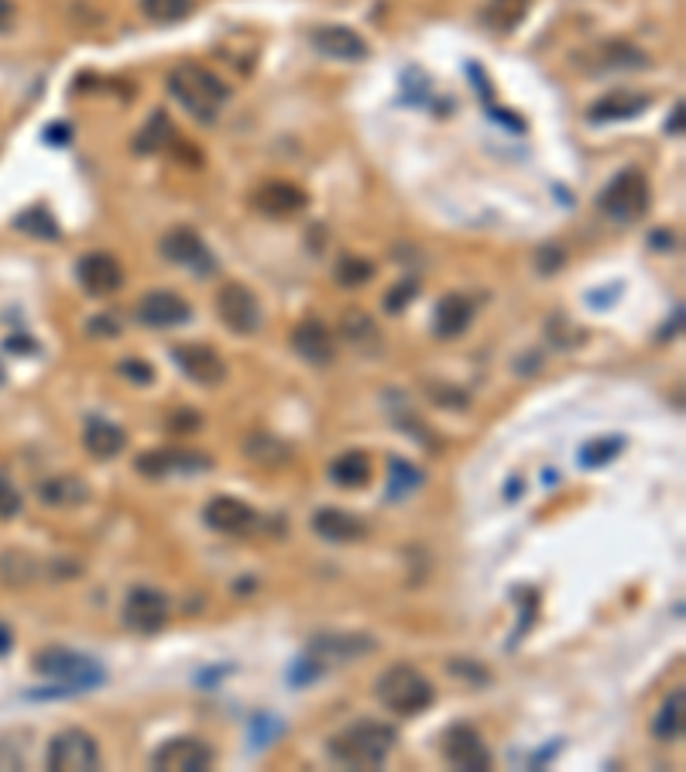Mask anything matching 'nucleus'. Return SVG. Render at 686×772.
I'll use <instances>...</instances> for the list:
<instances>
[{
  "instance_id": "1",
  "label": "nucleus",
  "mask_w": 686,
  "mask_h": 772,
  "mask_svg": "<svg viewBox=\"0 0 686 772\" xmlns=\"http://www.w3.org/2000/svg\"><path fill=\"white\" fill-rule=\"evenodd\" d=\"M169 97L192 117L199 120V125H213V120L220 117L223 103L230 100V87L223 83V79L217 72H210L207 66L199 62H179L169 79Z\"/></svg>"
},
{
  "instance_id": "2",
  "label": "nucleus",
  "mask_w": 686,
  "mask_h": 772,
  "mask_svg": "<svg viewBox=\"0 0 686 772\" xmlns=\"http://www.w3.org/2000/svg\"><path fill=\"white\" fill-rule=\"evenodd\" d=\"M398 735L385 721H354L327 742V752L337 765L347 769H381L395 749Z\"/></svg>"
},
{
  "instance_id": "3",
  "label": "nucleus",
  "mask_w": 686,
  "mask_h": 772,
  "mask_svg": "<svg viewBox=\"0 0 686 772\" xmlns=\"http://www.w3.org/2000/svg\"><path fill=\"white\" fill-rule=\"evenodd\" d=\"M375 697L385 711L398 717H416L436 704V686L426 673H419L409 663H395L388 666L378 683H375Z\"/></svg>"
},
{
  "instance_id": "4",
  "label": "nucleus",
  "mask_w": 686,
  "mask_h": 772,
  "mask_svg": "<svg viewBox=\"0 0 686 772\" xmlns=\"http://www.w3.org/2000/svg\"><path fill=\"white\" fill-rule=\"evenodd\" d=\"M34 673H42L49 680L59 683L56 694H83V690H93L103 683V670L97 660H90L87 653H76V649H42L34 656Z\"/></svg>"
},
{
  "instance_id": "5",
  "label": "nucleus",
  "mask_w": 686,
  "mask_h": 772,
  "mask_svg": "<svg viewBox=\"0 0 686 772\" xmlns=\"http://www.w3.org/2000/svg\"><path fill=\"white\" fill-rule=\"evenodd\" d=\"M653 207V186L642 169L618 172L597 196V210L615 224H635Z\"/></svg>"
},
{
  "instance_id": "6",
  "label": "nucleus",
  "mask_w": 686,
  "mask_h": 772,
  "mask_svg": "<svg viewBox=\"0 0 686 772\" xmlns=\"http://www.w3.org/2000/svg\"><path fill=\"white\" fill-rule=\"evenodd\" d=\"M46 765L52 772H93V769H100V745L90 731L66 728L49 742Z\"/></svg>"
},
{
  "instance_id": "7",
  "label": "nucleus",
  "mask_w": 686,
  "mask_h": 772,
  "mask_svg": "<svg viewBox=\"0 0 686 772\" xmlns=\"http://www.w3.org/2000/svg\"><path fill=\"white\" fill-rule=\"evenodd\" d=\"M217 316L237 337H255L261 330V319H265L258 296L248 286H240V281H227V286L217 293Z\"/></svg>"
},
{
  "instance_id": "8",
  "label": "nucleus",
  "mask_w": 686,
  "mask_h": 772,
  "mask_svg": "<svg viewBox=\"0 0 686 772\" xmlns=\"http://www.w3.org/2000/svg\"><path fill=\"white\" fill-rule=\"evenodd\" d=\"M169 615H172V604L169 597L161 594L158 587H131L128 597H125V612H120V618H125V625L138 635H155L169 625Z\"/></svg>"
},
{
  "instance_id": "9",
  "label": "nucleus",
  "mask_w": 686,
  "mask_h": 772,
  "mask_svg": "<svg viewBox=\"0 0 686 772\" xmlns=\"http://www.w3.org/2000/svg\"><path fill=\"white\" fill-rule=\"evenodd\" d=\"M158 251H161V258H166V261H172L179 268H189L196 275L217 271V258L207 248V240L199 237L196 230H189V227H172L166 237L158 240Z\"/></svg>"
},
{
  "instance_id": "10",
  "label": "nucleus",
  "mask_w": 686,
  "mask_h": 772,
  "mask_svg": "<svg viewBox=\"0 0 686 772\" xmlns=\"http://www.w3.org/2000/svg\"><path fill=\"white\" fill-rule=\"evenodd\" d=\"M151 765L158 772H207L213 765V749L203 739L179 735L155 749Z\"/></svg>"
},
{
  "instance_id": "11",
  "label": "nucleus",
  "mask_w": 686,
  "mask_h": 772,
  "mask_svg": "<svg viewBox=\"0 0 686 772\" xmlns=\"http://www.w3.org/2000/svg\"><path fill=\"white\" fill-rule=\"evenodd\" d=\"M443 759H447V765H454L460 772L491 769V752H488V745H484L480 731L470 728V724L447 728V735H443Z\"/></svg>"
},
{
  "instance_id": "12",
  "label": "nucleus",
  "mask_w": 686,
  "mask_h": 772,
  "mask_svg": "<svg viewBox=\"0 0 686 772\" xmlns=\"http://www.w3.org/2000/svg\"><path fill=\"white\" fill-rule=\"evenodd\" d=\"M375 653V639L360 632H319L309 642V660L322 670L327 663H354L360 656Z\"/></svg>"
},
{
  "instance_id": "13",
  "label": "nucleus",
  "mask_w": 686,
  "mask_h": 772,
  "mask_svg": "<svg viewBox=\"0 0 686 772\" xmlns=\"http://www.w3.org/2000/svg\"><path fill=\"white\" fill-rule=\"evenodd\" d=\"M203 522L210 525L213 533H220V536H237V540L258 533V525H261L258 512H255L248 502L230 498V495L210 498V505L203 508Z\"/></svg>"
},
{
  "instance_id": "14",
  "label": "nucleus",
  "mask_w": 686,
  "mask_h": 772,
  "mask_svg": "<svg viewBox=\"0 0 686 772\" xmlns=\"http://www.w3.org/2000/svg\"><path fill=\"white\" fill-rule=\"evenodd\" d=\"M312 49L330 62H365L371 56L368 42L347 24H319L309 34Z\"/></svg>"
},
{
  "instance_id": "15",
  "label": "nucleus",
  "mask_w": 686,
  "mask_h": 772,
  "mask_svg": "<svg viewBox=\"0 0 686 772\" xmlns=\"http://www.w3.org/2000/svg\"><path fill=\"white\" fill-rule=\"evenodd\" d=\"M76 281L83 286L87 296H113L120 286H125V265H120L113 255L107 251H93V255H83L76 261Z\"/></svg>"
},
{
  "instance_id": "16",
  "label": "nucleus",
  "mask_w": 686,
  "mask_h": 772,
  "mask_svg": "<svg viewBox=\"0 0 686 772\" xmlns=\"http://www.w3.org/2000/svg\"><path fill=\"white\" fill-rule=\"evenodd\" d=\"M172 360H176V368L196 385L213 388L227 378V364H223L220 350H213L210 344H179V347H172Z\"/></svg>"
},
{
  "instance_id": "17",
  "label": "nucleus",
  "mask_w": 686,
  "mask_h": 772,
  "mask_svg": "<svg viewBox=\"0 0 686 772\" xmlns=\"http://www.w3.org/2000/svg\"><path fill=\"white\" fill-rule=\"evenodd\" d=\"M306 202H309V196L289 179H268L251 192V207L261 217H271V220H286V217L302 214Z\"/></svg>"
},
{
  "instance_id": "18",
  "label": "nucleus",
  "mask_w": 686,
  "mask_h": 772,
  "mask_svg": "<svg viewBox=\"0 0 686 772\" xmlns=\"http://www.w3.org/2000/svg\"><path fill=\"white\" fill-rule=\"evenodd\" d=\"M138 323L148 330H172V327H182V323H189L192 316V306L179 296V293H169V289H158V293H148L141 303H138Z\"/></svg>"
},
{
  "instance_id": "19",
  "label": "nucleus",
  "mask_w": 686,
  "mask_h": 772,
  "mask_svg": "<svg viewBox=\"0 0 686 772\" xmlns=\"http://www.w3.org/2000/svg\"><path fill=\"white\" fill-rule=\"evenodd\" d=\"M292 350L309 364V368H330L337 360V340L322 319H302L292 330Z\"/></svg>"
},
{
  "instance_id": "20",
  "label": "nucleus",
  "mask_w": 686,
  "mask_h": 772,
  "mask_svg": "<svg viewBox=\"0 0 686 772\" xmlns=\"http://www.w3.org/2000/svg\"><path fill=\"white\" fill-rule=\"evenodd\" d=\"M210 457L196 451H148L135 461L138 474L145 477H169V474H203L210 471Z\"/></svg>"
},
{
  "instance_id": "21",
  "label": "nucleus",
  "mask_w": 686,
  "mask_h": 772,
  "mask_svg": "<svg viewBox=\"0 0 686 772\" xmlns=\"http://www.w3.org/2000/svg\"><path fill=\"white\" fill-rule=\"evenodd\" d=\"M312 533L327 543H360L368 536V522L344 508H319L312 515Z\"/></svg>"
},
{
  "instance_id": "22",
  "label": "nucleus",
  "mask_w": 686,
  "mask_h": 772,
  "mask_svg": "<svg viewBox=\"0 0 686 772\" xmlns=\"http://www.w3.org/2000/svg\"><path fill=\"white\" fill-rule=\"evenodd\" d=\"M470 319H474V303L467 296H443L433 309V334L439 340H457L467 334L470 327Z\"/></svg>"
},
{
  "instance_id": "23",
  "label": "nucleus",
  "mask_w": 686,
  "mask_h": 772,
  "mask_svg": "<svg viewBox=\"0 0 686 772\" xmlns=\"http://www.w3.org/2000/svg\"><path fill=\"white\" fill-rule=\"evenodd\" d=\"M649 103H653L649 93L618 90V93L600 97V100L587 110V120H594V125H612V120H632V117H638Z\"/></svg>"
},
{
  "instance_id": "24",
  "label": "nucleus",
  "mask_w": 686,
  "mask_h": 772,
  "mask_svg": "<svg viewBox=\"0 0 686 772\" xmlns=\"http://www.w3.org/2000/svg\"><path fill=\"white\" fill-rule=\"evenodd\" d=\"M683 728H686V690L676 686L653 717V739L663 745H673L683 739Z\"/></svg>"
},
{
  "instance_id": "25",
  "label": "nucleus",
  "mask_w": 686,
  "mask_h": 772,
  "mask_svg": "<svg viewBox=\"0 0 686 772\" xmlns=\"http://www.w3.org/2000/svg\"><path fill=\"white\" fill-rule=\"evenodd\" d=\"M38 498H42L46 505H52V508H76V505L90 502V484L83 477H76V474H62V477L38 484Z\"/></svg>"
},
{
  "instance_id": "26",
  "label": "nucleus",
  "mask_w": 686,
  "mask_h": 772,
  "mask_svg": "<svg viewBox=\"0 0 686 772\" xmlns=\"http://www.w3.org/2000/svg\"><path fill=\"white\" fill-rule=\"evenodd\" d=\"M533 0H488L480 11V21L495 34H511L521 21H526Z\"/></svg>"
},
{
  "instance_id": "27",
  "label": "nucleus",
  "mask_w": 686,
  "mask_h": 772,
  "mask_svg": "<svg viewBox=\"0 0 686 772\" xmlns=\"http://www.w3.org/2000/svg\"><path fill=\"white\" fill-rule=\"evenodd\" d=\"M330 481L337 487H347V492H354V487H365L371 481V457L365 451H347L340 454L334 464H330Z\"/></svg>"
},
{
  "instance_id": "28",
  "label": "nucleus",
  "mask_w": 686,
  "mask_h": 772,
  "mask_svg": "<svg viewBox=\"0 0 686 772\" xmlns=\"http://www.w3.org/2000/svg\"><path fill=\"white\" fill-rule=\"evenodd\" d=\"M125 443H128V436L120 426H113L107 419H90L87 423V451L97 461H113L120 451H125Z\"/></svg>"
},
{
  "instance_id": "29",
  "label": "nucleus",
  "mask_w": 686,
  "mask_h": 772,
  "mask_svg": "<svg viewBox=\"0 0 686 772\" xmlns=\"http://www.w3.org/2000/svg\"><path fill=\"white\" fill-rule=\"evenodd\" d=\"M245 457L258 467H281L292 457V446L271 433H255L245 439Z\"/></svg>"
},
{
  "instance_id": "30",
  "label": "nucleus",
  "mask_w": 686,
  "mask_h": 772,
  "mask_svg": "<svg viewBox=\"0 0 686 772\" xmlns=\"http://www.w3.org/2000/svg\"><path fill=\"white\" fill-rule=\"evenodd\" d=\"M176 138H179V135H176V128H172L169 113H166V110H155V113L148 117V125H145V128L138 131V138H135V151H138V155L166 151Z\"/></svg>"
},
{
  "instance_id": "31",
  "label": "nucleus",
  "mask_w": 686,
  "mask_h": 772,
  "mask_svg": "<svg viewBox=\"0 0 686 772\" xmlns=\"http://www.w3.org/2000/svg\"><path fill=\"white\" fill-rule=\"evenodd\" d=\"M649 66V56L628 42H604L594 52V69H642Z\"/></svg>"
},
{
  "instance_id": "32",
  "label": "nucleus",
  "mask_w": 686,
  "mask_h": 772,
  "mask_svg": "<svg viewBox=\"0 0 686 772\" xmlns=\"http://www.w3.org/2000/svg\"><path fill=\"white\" fill-rule=\"evenodd\" d=\"M42 571H46V566L38 563L34 556H28L24 550H4V553H0V577H4V584H28Z\"/></svg>"
},
{
  "instance_id": "33",
  "label": "nucleus",
  "mask_w": 686,
  "mask_h": 772,
  "mask_svg": "<svg viewBox=\"0 0 686 772\" xmlns=\"http://www.w3.org/2000/svg\"><path fill=\"white\" fill-rule=\"evenodd\" d=\"M14 227L28 237H38V240H59V224L56 217L46 210V207H28L14 217Z\"/></svg>"
},
{
  "instance_id": "34",
  "label": "nucleus",
  "mask_w": 686,
  "mask_h": 772,
  "mask_svg": "<svg viewBox=\"0 0 686 772\" xmlns=\"http://www.w3.org/2000/svg\"><path fill=\"white\" fill-rule=\"evenodd\" d=\"M622 451H625V436H597L587 446H580V467H587V471L604 467V464H612Z\"/></svg>"
},
{
  "instance_id": "35",
  "label": "nucleus",
  "mask_w": 686,
  "mask_h": 772,
  "mask_svg": "<svg viewBox=\"0 0 686 772\" xmlns=\"http://www.w3.org/2000/svg\"><path fill=\"white\" fill-rule=\"evenodd\" d=\"M426 481V474L409 464V461H398L391 457V477H388V498L398 502V498H409V492H416V487Z\"/></svg>"
},
{
  "instance_id": "36",
  "label": "nucleus",
  "mask_w": 686,
  "mask_h": 772,
  "mask_svg": "<svg viewBox=\"0 0 686 772\" xmlns=\"http://www.w3.org/2000/svg\"><path fill=\"white\" fill-rule=\"evenodd\" d=\"M192 8H196V0H141V14L155 24H176L189 18Z\"/></svg>"
},
{
  "instance_id": "37",
  "label": "nucleus",
  "mask_w": 686,
  "mask_h": 772,
  "mask_svg": "<svg viewBox=\"0 0 686 772\" xmlns=\"http://www.w3.org/2000/svg\"><path fill=\"white\" fill-rule=\"evenodd\" d=\"M371 278H375V261H368V258L344 255L337 261V281L344 289H360V286H368Z\"/></svg>"
},
{
  "instance_id": "38",
  "label": "nucleus",
  "mask_w": 686,
  "mask_h": 772,
  "mask_svg": "<svg viewBox=\"0 0 686 772\" xmlns=\"http://www.w3.org/2000/svg\"><path fill=\"white\" fill-rule=\"evenodd\" d=\"M340 327H344V337L354 340V344H360V347H368L378 337V327H375V323L365 313H347Z\"/></svg>"
},
{
  "instance_id": "39",
  "label": "nucleus",
  "mask_w": 686,
  "mask_h": 772,
  "mask_svg": "<svg viewBox=\"0 0 686 772\" xmlns=\"http://www.w3.org/2000/svg\"><path fill=\"white\" fill-rule=\"evenodd\" d=\"M21 505H24V498H21V492H18V484L0 471V518H14V515H21Z\"/></svg>"
},
{
  "instance_id": "40",
  "label": "nucleus",
  "mask_w": 686,
  "mask_h": 772,
  "mask_svg": "<svg viewBox=\"0 0 686 772\" xmlns=\"http://www.w3.org/2000/svg\"><path fill=\"white\" fill-rule=\"evenodd\" d=\"M120 375H125V378H131L135 385H151V378H155V372L148 368V364H141V360H135V357H128L125 364H120V368H117Z\"/></svg>"
},
{
  "instance_id": "41",
  "label": "nucleus",
  "mask_w": 686,
  "mask_h": 772,
  "mask_svg": "<svg viewBox=\"0 0 686 772\" xmlns=\"http://www.w3.org/2000/svg\"><path fill=\"white\" fill-rule=\"evenodd\" d=\"M409 296H416V281H406L401 289H391L388 299H385V309H388V313H401V309L409 306V303H406Z\"/></svg>"
},
{
  "instance_id": "42",
  "label": "nucleus",
  "mask_w": 686,
  "mask_h": 772,
  "mask_svg": "<svg viewBox=\"0 0 686 772\" xmlns=\"http://www.w3.org/2000/svg\"><path fill=\"white\" fill-rule=\"evenodd\" d=\"M563 261H567V258H563V251L556 248V244H546V248L539 251V268H543L546 275H553Z\"/></svg>"
},
{
  "instance_id": "43",
  "label": "nucleus",
  "mask_w": 686,
  "mask_h": 772,
  "mask_svg": "<svg viewBox=\"0 0 686 772\" xmlns=\"http://www.w3.org/2000/svg\"><path fill=\"white\" fill-rule=\"evenodd\" d=\"M196 426H199V416L192 409H176V416L169 419L172 433H186V429H196Z\"/></svg>"
},
{
  "instance_id": "44",
  "label": "nucleus",
  "mask_w": 686,
  "mask_h": 772,
  "mask_svg": "<svg viewBox=\"0 0 686 772\" xmlns=\"http://www.w3.org/2000/svg\"><path fill=\"white\" fill-rule=\"evenodd\" d=\"M14 21V0H0V31H8Z\"/></svg>"
},
{
  "instance_id": "45",
  "label": "nucleus",
  "mask_w": 686,
  "mask_h": 772,
  "mask_svg": "<svg viewBox=\"0 0 686 772\" xmlns=\"http://www.w3.org/2000/svg\"><path fill=\"white\" fill-rule=\"evenodd\" d=\"M46 135H49V141H52V145H66V141L72 138V128H66V125H52Z\"/></svg>"
},
{
  "instance_id": "46",
  "label": "nucleus",
  "mask_w": 686,
  "mask_h": 772,
  "mask_svg": "<svg viewBox=\"0 0 686 772\" xmlns=\"http://www.w3.org/2000/svg\"><path fill=\"white\" fill-rule=\"evenodd\" d=\"M666 131H669V135H683V103H676V113L669 117Z\"/></svg>"
},
{
  "instance_id": "47",
  "label": "nucleus",
  "mask_w": 686,
  "mask_h": 772,
  "mask_svg": "<svg viewBox=\"0 0 686 772\" xmlns=\"http://www.w3.org/2000/svg\"><path fill=\"white\" fill-rule=\"evenodd\" d=\"M11 642H14L11 629H8V625H0V656H4V653H8V649H11Z\"/></svg>"
},
{
  "instance_id": "48",
  "label": "nucleus",
  "mask_w": 686,
  "mask_h": 772,
  "mask_svg": "<svg viewBox=\"0 0 686 772\" xmlns=\"http://www.w3.org/2000/svg\"><path fill=\"white\" fill-rule=\"evenodd\" d=\"M0 385H4V368H0Z\"/></svg>"
}]
</instances>
